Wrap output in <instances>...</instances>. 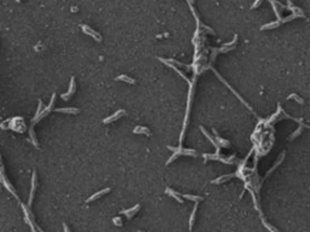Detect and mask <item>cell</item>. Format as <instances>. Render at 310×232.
<instances>
[{"label": "cell", "mask_w": 310, "mask_h": 232, "mask_svg": "<svg viewBox=\"0 0 310 232\" xmlns=\"http://www.w3.org/2000/svg\"><path fill=\"white\" fill-rule=\"evenodd\" d=\"M165 192H166L167 195H170L171 197H173L175 199H177L179 203H183V199L179 197V193H178V192H176V191H173L172 189L167 188L166 190H165Z\"/></svg>", "instance_id": "cell-10"}, {"label": "cell", "mask_w": 310, "mask_h": 232, "mask_svg": "<svg viewBox=\"0 0 310 232\" xmlns=\"http://www.w3.org/2000/svg\"><path fill=\"white\" fill-rule=\"evenodd\" d=\"M29 134H31V138H32V142L34 143V145L38 148V143H36V139H35V134H34V131H33V126L31 127V131H29Z\"/></svg>", "instance_id": "cell-19"}, {"label": "cell", "mask_w": 310, "mask_h": 232, "mask_svg": "<svg viewBox=\"0 0 310 232\" xmlns=\"http://www.w3.org/2000/svg\"><path fill=\"white\" fill-rule=\"evenodd\" d=\"M125 114V110H122V109H120V110H118L115 114H113L111 116H109V117H107V119H104L103 120V123H110V122H113V121H115V120H118L121 115H124Z\"/></svg>", "instance_id": "cell-5"}, {"label": "cell", "mask_w": 310, "mask_h": 232, "mask_svg": "<svg viewBox=\"0 0 310 232\" xmlns=\"http://www.w3.org/2000/svg\"><path fill=\"white\" fill-rule=\"evenodd\" d=\"M74 92H75V79L72 77V79H70V85H69V91H68L67 93H64V94H62L61 97H62V99L63 100H68Z\"/></svg>", "instance_id": "cell-4"}, {"label": "cell", "mask_w": 310, "mask_h": 232, "mask_svg": "<svg viewBox=\"0 0 310 232\" xmlns=\"http://www.w3.org/2000/svg\"><path fill=\"white\" fill-rule=\"evenodd\" d=\"M234 177V174H229V175H224V177H219L218 179H216V180H213L212 181V184H219L222 181H225V180H228L229 178Z\"/></svg>", "instance_id": "cell-18"}, {"label": "cell", "mask_w": 310, "mask_h": 232, "mask_svg": "<svg viewBox=\"0 0 310 232\" xmlns=\"http://www.w3.org/2000/svg\"><path fill=\"white\" fill-rule=\"evenodd\" d=\"M113 222H114L115 225H118V226H121L122 225V221L120 218H114V219H113Z\"/></svg>", "instance_id": "cell-22"}, {"label": "cell", "mask_w": 310, "mask_h": 232, "mask_svg": "<svg viewBox=\"0 0 310 232\" xmlns=\"http://www.w3.org/2000/svg\"><path fill=\"white\" fill-rule=\"evenodd\" d=\"M196 208H198V202H195V206H194V210L190 215V220H189V230L193 229V224H194V219H195V213H196Z\"/></svg>", "instance_id": "cell-14"}, {"label": "cell", "mask_w": 310, "mask_h": 232, "mask_svg": "<svg viewBox=\"0 0 310 232\" xmlns=\"http://www.w3.org/2000/svg\"><path fill=\"white\" fill-rule=\"evenodd\" d=\"M139 207H141L139 204H136V206H134V207H132V208H130V209H126V210H121L120 213H121V214H125V215H126V216H127L129 219H131L133 215L136 214V212L139 209Z\"/></svg>", "instance_id": "cell-6"}, {"label": "cell", "mask_w": 310, "mask_h": 232, "mask_svg": "<svg viewBox=\"0 0 310 232\" xmlns=\"http://www.w3.org/2000/svg\"><path fill=\"white\" fill-rule=\"evenodd\" d=\"M200 130H201V132L204 133V134H205V135H206V137H207V138H209V139H210V140H211V143H212V144H213V145H214V146H216V148H217V150H218V151H219V145H217V143H216V142H214V140H213V138H212V137H211V135H210V134H209V133L206 132V130H205V128H204V127H202V126H201V127H200Z\"/></svg>", "instance_id": "cell-16"}, {"label": "cell", "mask_w": 310, "mask_h": 232, "mask_svg": "<svg viewBox=\"0 0 310 232\" xmlns=\"http://www.w3.org/2000/svg\"><path fill=\"white\" fill-rule=\"evenodd\" d=\"M56 112H64V114H78L79 109L78 108H59V109H55Z\"/></svg>", "instance_id": "cell-9"}, {"label": "cell", "mask_w": 310, "mask_h": 232, "mask_svg": "<svg viewBox=\"0 0 310 232\" xmlns=\"http://www.w3.org/2000/svg\"><path fill=\"white\" fill-rule=\"evenodd\" d=\"M133 133H143V134H147V135H150V131H149L147 127H144V126H138V127H136V128L133 130Z\"/></svg>", "instance_id": "cell-13"}, {"label": "cell", "mask_w": 310, "mask_h": 232, "mask_svg": "<svg viewBox=\"0 0 310 232\" xmlns=\"http://www.w3.org/2000/svg\"><path fill=\"white\" fill-rule=\"evenodd\" d=\"M81 27V29H82V32L85 34H87V35H90V36H92L96 41H98V43H101L102 41V36H101L100 34L97 33V32H95L91 27H89V25H86V24H81L80 25Z\"/></svg>", "instance_id": "cell-1"}, {"label": "cell", "mask_w": 310, "mask_h": 232, "mask_svg": "<svg viewBox=\"0 0 310 232\" xmlns=\"http://www.w3.org/2000/svg\"><path fill=\"white\" fill-rule=\"evenodd\" d=\"M109 191H110V189H109V188H107V189H103V190H101V191H98V192H97V193H95V195H92V196H91V197H90V198L87 199V201H86V202H87V203H90V202H92V201H95V199L100 198L101 196H103V195H104V193H107V192H109Z\"/></svg>", "instance_id": "cell-8"}, {"label": "cell", "mask_w": 310, "mask_h": 232, "mask_svg": "<svg viewBox=\"0 0 310 232\" xmlns=\"http://www.w3.org/2000/svg\"><path fill=\"white\" fill-rule=\"evenodd\" d=\"M1 180H2V184H4V186L7 189V190H9L10 192H11L12 195H13V196L16 197V191L13 190V188H12L11 185H10V184H9L7 181H6V179H5V175H4V167H1Z\"/></svg>", "instance_id": "cell-7"}, {"label": "cell", "mask_w": 310, "mask_h": 232, "mask_svg": "<svg viewBox=\"0 0 310 232\" xmlns=\"http://www.w3.org/2000/svg\"><path fill=\"white\" fill-rule=\"evenodd\" d=\"M261 2H262V0H256V1H255V4H253V5H252V9H256V7H257V6H258V5H259V4H261Z\"/></svg>", "instance_id": "cell-24"}, {"label": "cell", "mask_w": 310, "mask_h": 232, "mask_svg": "<svg viewBox=\"0 0 310 232\" xmlns=\"http://www.w3.org/2000/svg\"><path fill=\"white\" fill-rule=\"evenodd\" d=\"M170 150L175 151V152H178L179 155H184V156H196V151L195 150H191V149H182V148H172V146H168Z\"/></svg>", "instance_id": "cell-3"}, {"label": "cell", "mask_w": 310, "mask_h": 232, "mask_svg": "<svg viewBox=\"0 0 310 232\" xmlns=\"http://www.w3.org/2000/svg\"><path fill=\"white\" fill-rule=\"evenodd\" d=\"M35 180H36V175H35V172H33V177H32V191H31L29 202H28L29 207H31V204H32V201H33V197H34V190H35Z\"/></svg>", "instance_id": "cell-11"}, {"label": "cell", "mask_w": 310, "mask_h": 232, "mask_svg": "<svg viewBox=\"0 0 310 232\" xmlns=\"http://www.w3.org/2000/svg\"><path fill=\"white\" fill-rule=\"evenodd\" d=\"M183 197L187 199H190V201H194V202H199V201L204 199L201 196H193V195H184V193H183Z\"/></svg>", "instance_id": "cell-17"}, {"label": "cell", "mask_w": 310, "mask_h": 232, "mask_svg": "<svg viewBox=\"0 0 310 232\" xmlns=\"http://www.w3.org/2000/svg\"><path fill=\"white\" fill-rule=\"evenodd\" d=\"M41 108H43V103H41V100H39V107H38V110H36V114H35L34 119H36V117L40 115V112H41Z\"/></svg>", "instance_id": "cell-20"}, {"label": "cell", "mask_w": 310, "mask_h": 232, "mask_svg": "<svg viewBox=\"0 0 310 232\" xmlns=\"http://www.w3.org/2000/svg\"><path fill=\"white\" fill-rule=\"evenodd\" d=\"M213 133H214V135H216V142L217 143H219L222 145V146H229V142L228 140H225V139H222L221 137L217 134V132H216V130H213Z\"/></svg>", "instance_id": "cell-12"}, {"label": "cell", "mask_w": 310, "mask_h": 232, "mask_svg": "<svg viewBox=\"0 0 310 232\" xmlns=\"http://www.w3.org/2000/svg\"><path fill=\"white\" fill-rule=\"evenodd\" d=\"M116 80L119 81H124V82H127V84H134V80L132 77L127 76V75H120V76L116 77Z\"/></svg>", "instance_id": "cell-15"}, {"label": "cell", "mask_w": 310, "mask_h": 232, "mask_svg": "<svg viewBox=\"0 0 310 232\" xmlns=\"http://www.w3.org/2000/svg\"><path fill=\"white\" fill-rule=\"evenodd\" d=\"M279 23L277 22H274V23H269V24H265V25H263L262 27V29H268V28H273V27H276Z\"/></svg>", "instance_id": "cell-21"}, {"label": "cell", "mask_w": 310, "mask_h": 232, "mask_svg": "<svg viewBox=\"0 0 310 232\" xmlns=\"http://www.w3.org/2000/svg\"><path fill=\"white\" fill-rule=\"evenodd\" d=\"M55 98H56V94L54 93V94H52V97H51V102H50V104H49V105H47V107L45 108L44 110H41L40 115H39V116H38L36 119H33V120H32V125L36 123V122L39 121V120H41V119L44 117V116L46 115V114H47V112H50V110L52 109V105H54V103H55Z\"/></svg>", "instance_id": "cell-2"}, {"label": "cell", "mask_w": 310, "mask_h": 232, "mask_svg": "<svg viewBox=\"0 0 310 232\" xmlns=\"http://www.w3.org/2000/svg\"><path fill=\"white\" fill-rule=\"evenodd\" d=\"M63 227H64V230H66V231H69V229H68V227H67V225H66V224H63Z\"/></svg>", "instance_id": "cell-25"}, {"label": "cell", "mask_w": 310, "mask_h": 232, "mask_svg": "<svg viewBox=\"0 0 310 232\" xmlns=\"http://www.w3.org/2000/svg\"><path fill=\"white\" fill-rule=\"evenodd\" d=\"M16 1H20V0H16Z\"/></svg>", "instance_id": "cell-26"}, {"label": "cell", "mask_w": 310, "mask_h": 232, "mask_svg": "<svg viewBox=\"0 0 310 232\" xmlns=\"http://www.w3.org/2000/svg\"><path fill=\"white\" fill-rule=\"evenodd\" d=\"M289 98H294V99H297V100H298L299 103H303V100H302V99H299V98H298V96H297V94H291V96H289V97H288V99H289Z\"/></svg>", "instance_id": "cell-23"}]
</instances>
